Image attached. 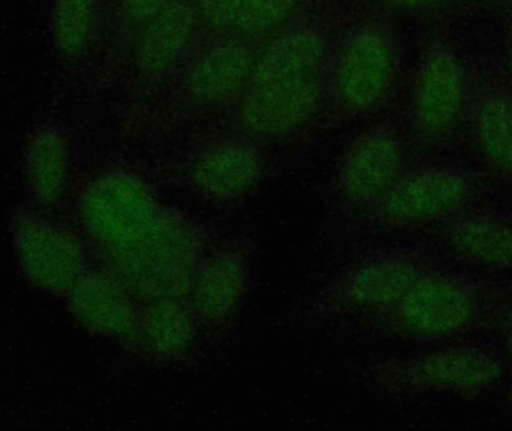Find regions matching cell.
I'll return each mask as SVG.
<instances>
[{
  "mask_svg": "<svg viewBox=\"0 0 512 431\" xmlns=\"http://www.w3.org/2000/svg\"><path fill=\"white\" fill-rule=\"evenodd\" d=\"M264 170L261 144L233 132L201 147L189 161L186 177L204 200L228 204L251 195Z\"/></svg>",
  "mask_w": 512,
  "mask_h": 431,
  "instance_id": "4fadbf2b",
  "label": "cell"
},
{
  "mask_svg": "<svg viewBox=\"0 0 512 431\" xmlns=\"http://www.w3.org/2000/svg\"><path fill=\"white\" fill-rule=\"evenodd\" d=\"M331 45L321 26L300 21L268 38L234 105L237 134L264 146L307 128L324 111Z\"/></svg>",
  "mask_w": 512,
  "mask_h": 431,
  "instance_id": "7a4b0ae2",
  "label": "cell"
},
{
  "mask_svg": "<svg viewBox=\"0 0 512 431\" xmlns=\"http://www.w3.org/2000/svg\"><path fill=\"white\" fill-rule=\"evenodd\" d=\"M201 328L183 297L140 300L132 351L156 363H174L191 354Z\"/></svg>",
  "mask_w": 512,
  "mask_h": 431,
  "instance_id": "e0dca14e",
  "label": "cell"
},
{
  "mask_svg": "<svg viewBox=\"0 0 512 431\" xmlns=\"http://www.w3.org/2000/svg\"><path fill=\"white\" fill-rule=\"evenodd\" d=\"M201 21L195 0H174L135 32L134 63L146 80H162L185 66Z\"/></svg>",
  "mask_w": 512,
  "mask_h": 431,
  "instance_id": "2e32d148",
  "label": "cell"
},
{
  "mask_svg": "<svg viewBox=\"0 0 512 431\" xmlns=\"http://www.w3.org/2000/svg\"><path fill=\"white\" fill-rule=\"evenodd\" d=\"M201 21L216 35L256 42L297 23L304 0H195Z\"/></svg>",
  "mask_w": 512,
  "mask_h": 431,
  "instance_id": "d6986e66",
  "label": "cell"
},
{
  "mask_svg": "<svg viewBox=\"0 0 512 431\" xmlns=\"http://www.w3.org/2000/svg\"><path fill=\"white\" fill-rule=\"evenodd\" d=\"M463 128L481 164L512 183V80L505 68L471 65Z\"/></svg>",
  "mask_w": 512,
  "mask_h": 431,
  "instance_id": "8fae6325",
  "label": "cell"
},
{
  "mask_svg": "<svg viewBox=\"0 0 512 431\" xmlns=\"http://www.w3.org/2000/svg\"><path fill=\"white\" fill-rule=\"evenodd\" d=\"M400 74L402 44L390 14L361 18L331 45L325 113L340 123L381 113L396 98Z\"/></svg>",
  "mask_w": 512,
  "mask_h": 431,
  "instance_id": "3957f363",
  "label": "cell"
},
{
  "mask_svg": "<svg viewBox=\"0 0 512 431\" xmlns=\"http://www.w3.org/2000/svg\"><path fill=\"white\" fill-rule=\"evenodd\" d=\"M366 381L387 394H448L477 399L504 378L501 361L475 346H447L367 367Z\"/></svg>",
  "mask_w": 512,
  "mask_h": 431,
  "instance_id": "8992f818",
  "label": "cell"
},
{
  "mask_svg": "<svg viewBox=\"0 0 512 431\" xmlns=\"http://www.w3.org/2000/svg\"><path fill=\"white\" fill-rule=\"evenodd\" d=\"M471 63L450 36L430 39L415 63L405 104V135L418 152L448 146L463 128Z\"/></svg>",
  "mask_w": 512,
  "mask_h": 431,
  "instance_id": "277c9868",
  "label": "cell"
},
{
  "mask_svg": "<svg viewBox=\"0 0 512 431\" xmlns=\"http://www.w3.org/2000/svg\"><path fill=\"white\" fill-rule=\"evenodd\" d=\"M426 259L411 250H378L337 271L313 295L307 315L330 321H354L381 315L400 300Z\"/></svg>",
  "mask_w": 512,
  "mask_h": 431,
  "instance_id": "52a82bcc",
  "label": "cell"
},
{
  "mask_svg": "<svg viewBox=\"0 0 512 431\" xmlns=\"http://www.w3.org/2000/svg\"><path fill=\"white\" fill-rule=\"evenodd\" d=\"M14 243L27 279L45 291L68 294L89 270L78 237L44 217H18Z\"/></svg>",
  "mask_w": 512,
  "mask_h": 431,
  "instance_id": "5bb4252c",
  "label": "cell"
},
{
  "mask_svg": "<svg viewBox=\"0 0 512 431\" xmlns=\"http://www.w3.org/2000/svg\"><path fill=\"white\" fill-rule=\"evenodd\" d=\"M471 170L454 161L406 167L384 198L367 213L376 228L390 232L414 231L469 207L477 195Z\"/></svg>",
  "mask_w": 512,
  "mask_h": 431,
  "instance_id": "ba28073f",
  "label": "cell"
},
{
  "mask_svg": "<svg viewBox=\"0 0 512 431\" xmlns=\"http://www.w3.org/2000/svg\"><path fill=\"white\" fill-rule=\"evenodd\" d=\"M251 280L249 250L237 241L207 250L198 264L188 300L204 333L225 330L239 315Z\"/></svg>",
  "mask_w": 512,
  "mask_h": 431,
  "instance_id": "7c38bea8",
  "label": "cell"
},
{
  "mask_svg": "<svg viewBox=\"0 0 512 431\" xmlns=\"http://www.w3.org/2000/svg\"><path fill=\"white\" fill-rule=\"evenodd\" d=\"M478 6L490 9H501L505 14L512 12V0H475Z\"/></svg>",
  "mask_w": 512,
  "mask_h": 431,
  "instance_id": "484cf974",
  "label": "cell"
},
{
  "mask_svg": "<svg viewBox=\"0 0 512 431\" xmlns=\"http://www.w3.org/2000/svg\"><path fill=\"white\" fill-rule=\"evenodd\" d=\"M104 0H53L51 41L62 59L77 60L92 48L99 33Z\"/></svg>",
  "mask_w": 512,
  "mask_h": 431,
  "instance_id": "44dd1931",
  "label": "cell"
},
{
  "mask_svg": "<svg viewBox=\"0 0 512 431\" xmlns=\"http://www.w3.org/2000/svg\"><path fill=\"white\" fill-rule=\"evenodd\" d=\"M438 226L445 244L468 264L486 270L512 268V223L504 217L466 207Z\"/></svg>",
  "mask_w": 512,
  "mask_h": 431,
  "instance_id": "ac0fdd59",
  "label": "cell"
},
{
  "mask_svg": "<svg viewBox=\"0 0 512 431\" xmlns=\"http://www.w3.org/2000/svg\"><path fill=\"white\" fill-rule=\"evenodd\" d=\"M481 312L483 294L474 282L427 265L393 307L360 324L391 339L444 342L468 333Z\"/></svg>",
  "mask_w": 512,
  "mask_h": 431,
  "instance_id": "5b68a950",
  "label": "cell"
},
{
  "mask_svg": "<svg viewBox=\"0 0 512 431\" xmlns=\"http://www.w3.org/2000/svg\"><path fill=\"white\" fill-rule=\"evenodd\" d=\"M24 176L39 206L56 207L68 186L71 152L65 135L53 126L33 132L24 149Z\"/></svg>",
  "mask_w": 512,
  "mask_h": 431,
  "instance_id": "ffe728a7",
  "label": "cell"
},
{
  "mask_svg": "<svg viewBox=\"0 0 512 431\" xmlns=\"http://www.w3.org/2000/svg\"><path fill=\"white\" fill-rule=\"evenodd\" d=\"M173 2L174 0H119V15L123 24L137 32Z\"/></svg>",
  "mask_w": 512,
  "mask_h": 431,
  "instance_id": "603a6c76",
  "label": "cell"
},
{
  "mask_svg": "<svg viewBox=\"0 0 512 431\" xmlns=\"http://www.w3.org/2000/svg\"><path fill=\"white\" fill-rule=\"evenodd\" d=\"M406 167L405 134L393 122L373 123L343 150L334 174V194L348 212L366 216Z\"/></svg>",
  "mask_w": 512,
  "mask_h": 431,
  "instance_id": "9c48e42d",
  "label": "cell"
},
{
  "mask_svg": "<svg viewBox=\"0 0 512 431\" xmlns=\"http://www.w3.org/2000/svg\"><path fill=\"white\" fill-rule=\"evenodd\" d=\"M499 331H501V342L505 355L512 366V306L508 307L502 315Z\"/></svg>",
  "mask_w": 512,
  "mask_h": 431,
  "instance_id": "cb8c5ba5",
  "label": "cell"
},
{
  "mask_svg": "<svg viewBox=\"0 0 512 431\" xmlns=\"http://www.w3.org/2000/svg\"><path fill=\"white\" fill-rule=\"evenodd\" d=\"M508 402H510V409H511V412H512V387H511V390H510V396H508Z\"/></svg>",
  "mask_w": 512,
  "mask_h": 431,
  "instance_id": "4316f807",
  "label": "cell"
},
{
  "mask_svg": "<svg viewBox=\"0 0 512 431\" xmlns=\"http://www.w3.org/2000/svg\"><path fill=\"white\" fill-rule=\"evenodd\" d=\"M505 71L512 80V12L507 14V26H505Z\"/></svg>",
  "mask_w": 512,
  "mask_h": 431,
  "instance_id": "d4e9b609",
  "label": "cell"
},
{
  "mask_svg": "<svg viewBox=\"0 0 512 431\" xmlns=\"http://www.w3.org/2000/svg\"><path fill=\"white\" fill-rule=\"evenodd\" d=\"M258 50L249 39L216 35L186 60L177 95L180 108L207 114L234 107L251 81Z\"/></svg>",
  "mask_w": 512,
  "mask_h": 431,
  "instance_id": "30bf717a",
  "label": "cell"
},
{
  "mask_svg": "<svg viewBox=\"0 0 512 431\" xmlns=\"http://www.w3.org/2000/svg\"><path fill=\"white\" fill-rule=\"evenodd\" d=\"M69 306L83 327L131 348L140 300L104 268H89L68 292Z\"/></svg>",
  "mask_w": 512,
  "mask_h": 431,
  "instance_id": "9a60e30c",
  "label": "cell"
},
{
  "mask_svg": "<svg viewBox=\"0 0 512 431\" xmlns=\"http://www.w3.org/2000/svg\"><path fill=\"white\" fill-rule=\"evenodd\" d=\"M379 11L418 18H439L478 6L475 0H373Z\"/></svg>",
  "mask_w": 512,
  "mask_h": 431,
  "instance_id": "7402d4cb",
  "label": "cell"
},
{
  "mask_svg": "<svg viewBox=\"0 0 512 431\" xmlns=\"http://www.w3.org/2000/svg\"><path fill=\"white\" fill-rule=\"evenodd\" d=\"M78 217L101 267L138 300L188 297L206 235L140 174L122 167L96 174L81 192Z\"/></svg>",
  "mask_w": 512,
  "mask_h": 431,
  "instance_id": "6da1fadb",
  "label": "cell"
}]
</instances>
